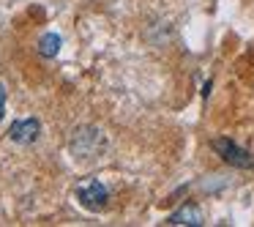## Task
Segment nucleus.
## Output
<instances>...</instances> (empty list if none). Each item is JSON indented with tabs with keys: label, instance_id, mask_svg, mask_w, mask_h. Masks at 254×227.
Returning a JSON list of instances; mask_svg holds the SVG:
<instances>
[{
	"label": "nucleus",
	"instance_id": "nucleus-4",
	"mask_svg": "<svg viewBox=\"0 0 254 227\" xmlns=\"http://www.w3.org/2000/svg\"><path fill=\"white\" fill-rule=\"evenodd\" d=\"M41 134V123L36 121V118H25V121H17L11 126V132H8V137L14 140L17 145H30L36 143Z\"/></svg>",
	"mask_w": 254,
	"mask_h": 227
},
{
	"label": "nucleus",
	"instance_id": "nucleus-3",
	"mask_svg": "<svg viewBox=\"0 0 254 227\" xmlns=\"http://www.w3.org/2000/svg\"><path fill=\"white\" fill-rule=\"evenodd\" d=\"M213 148L219 151V156L227 161V164L241 167V170H249V167H254V156L249 153L246 148H241V145L230 143V140H213Z\"/></svg>",
	"mask_w": 254,
	"mask_h": 227
},
{
	"label": "nucleus",
	"instance_id": "nucleus-7",
	"mask_svg": "<svg viewBox=\"0 0 254 227\" xmlns=\"http://www.w3.org/2000/svg\"><path fill=\"white\" fill-rule=\"evenodd\" d=\"M3 110H6V88L0 85V121H3Z\"/></svg>",
	"mask_w": 254,
	"mask_h": 227
},
{
	"label": "nucleus",
	"instance_id": "nucleus-1",
	"mask_svg": "<svg viewBox=\"0 0 254 227\" xmlns=\"http://www.w3.org/2000/svg\"><path fill=\"white\" fill-rule=\"evenodd\" d=\"M77 200H79V205L88 208V211H104L107 200H110V189L93 178V181H85L77 186Z\"/></svg>",
	"mask_w": 254,
	"mask_h": 227
},
{
	"label": "nucleus",
	"instance_id": "nucleus-2",
	"mask_svg": "<svg viewBox=\"0 0 254 227\" xmlns=\"http://www.w3.org/2000/svg\"><path fill=\"white\" fill-rule=\"evenodd\" d=\"M101 145H104V134H101L99 129H77V132H74L71 151L79 159H90Z\"/></svg>",
	"mask_w": 254,
	"mask_h": 227
},
{
	"label": "nucleus",
	"instance_id": "nucleus-6",
	"mask_svg": "<svg viewBox=\"0 0 254 227\" xmlns=\"http://www.w3.org/2000/svg\"><path fill=\"white\" fill-rule=\"evenodd\" d=\"M61 44H63V39L58 33H47V36H41V41H39V52L44 58H55L58 52H61Z\"/></svg>",
	"mask_w": 254,
	"mask_h": 227
},
{
	"label": "nucleus",
	"instance_id": "nucleus-5",
	"mask_svg": "<svg viewBox=\"0 0 254 227\" xmlns=\"http://www.w3.org/2000/svg\"><path fill=\"white\" fill-rule=\"evenodd\" d=\"M170 225H175V227H181V225H202V211L197 208V205H183L181 211H175V214H170Z\"/></svg>",
	"mask_w": 254,
	"mask_h": 227
}]
</instances>
